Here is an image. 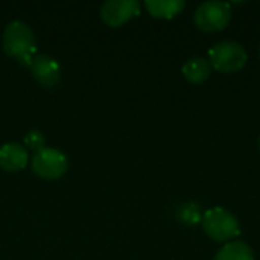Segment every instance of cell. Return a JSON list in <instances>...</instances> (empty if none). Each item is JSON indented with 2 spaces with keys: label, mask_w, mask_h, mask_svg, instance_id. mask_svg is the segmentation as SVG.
Segmentation results:
<instances>
[{
  "label": "cell",
  "mask_w": 260,
  "mask_h": 260,
  "mask_svg": "<svg viewBox=\"0 0 260 260\" xmlns=\"http://www.w3.org/2000/svg\"><path fill=\"white\" fill-rule=\"evenodd\" d=\"M259 56H260V46H259Z\"/></svg>",
  "instance_id": "5bb4252c"
},
{
  "label": "cell",
  "mask_w": 260,
  "mask_h": 260,
  "mask_svg": "<svg viewBox=\"0 0 260 260\" xmlns=\"http://www.w3.org/2000/svg\"><path fill=\"white\" fill-rule=\"evenodd\" d=\"M232 20V5L221 0H207L198 5L193 21L204 32H218L229 26Z\"/></svg>",
  "instance_id": "277c9868"
},
{
  "label": "cell",
  "mask_w": 260,
  "mask_h": 260,
  "mask_svg": "<svg viewBox=\"0 0 260 260\" xmlns=\"http://www.w3.org/2000/svg\"><path fill=\"white\" fill-rule=\"evenodd\" d=\"M3 49L20 62L30 64L37 49L32 29L23 21H11L3 32Z\"/></svg>",
  "instance_id": "6da1fadb"
},
{
  "label": "cell",
  "mask_w": 260,
  "mask_h": 260,
  "mask_svg": "<svg viewBox=\"0 0 260 260\" xmlns=\"http://www.w3.org/2000/svg\"><path fill=\"white\" fill-rule=\"evenodd\" d=\"M181 72H183V76L189 82L201 84L210 76L212 66H210L209 59H206L203 56H195V58H190L184 62Z\"/></svg>",
  "instance_id": "9c48e42d"
},
{
  "label": "cell",
  "mask_w": 260,
  "mask_h": 260,
  "mask_svg": "<svg viewBox=\"0 0 260 260\" xmlns=\"http://www.w3.org/2000/svg\"><path fill=\"white\" fill-rule=\"evenodd\" d=\"M32 171L43 178H58L67 171V158L56 149L44 148L35 152L32 158Z\"/></svg>",
  "instance_id": "5b68a950"
},
{
  "label": "cell",
  "mask_w": 260,
  "mask_h": 260,
  "mask_svg": "<svg viewBox=\"0 0 260 260\" xmlns=\"http://www.w3.org/2000/svg\"><path fill=\"white\" fill-rule=\"evenodd\" d=\"M34 78L44 87H53L61 76L59 64L49 55H35L29 64Z\"/></svg>",
  "instance_id": "52a82bcc"
},
{
  "label": "cell",
  "mask_w": 260,
  "mask_h": 260,
  "mask_svg": "<svg viewBox=\"0 0 260 260\" xmlns=\"http://www.w3.org/2000/svg\"><path fill=\"white\" fill-rule=\"evenodd\" d=\"M259 148H260V139H259Z\"/></svg>",
  "instance_id": "9a60e30c"
},
{
  "label": "cell",
  "mask_w": 260,
  "mask_h": 260,
  "mask_svg": "<svg viewBox=\"0 0 260 260\" xmlns=\"http://www.w3.org/2000/svg\"><path fill=\"white\" fill-rule=\"evenodd\" d=\"M215 260H254V253L244 241H232L216 253Z\"/></svg>",
  "instance_id": "8fae6325"
},
{
  "label": "cell",
  "mask_w": 260,
  "mask_h": 260,
  "mask_svg": "<svg viewBox=\"0 0 260 260\" xmlns=\"http://www.w3.org/2000/svg\"><path fill=\"white\" fill-rule=\"evenodd\" d=\"M27 163V152L18 143H5L0 148V168L9 172L20 171Z\"/></svg>",
  "instance_id": "ba28073f"
},
{
  "label": "cell",
  "mask_w": 260,
  "mask_h": 260,
  "mask_svg": "<svg viewBox=\"0 0 260 260\" xmlns=\"http://www.w3.org/2000/svg\"><path fill=\"white\" fill-rule=\"evenodd\" d=\"M24 143L30 149H34L35 152L44 149V137H43V134L40 131H30V133H27V136L24 137Z\"/></svg>",
  "instance_id": "4fadbf2b"
},
{
  "label": "cell",
  "mask_w": 260,
  "mask_h": 260,
  "mask_svg": "<svg viewBox=\"0 0 260 260\" xmlns=\"http://www.w3.org/2000/svg\"><path fill=\"white\" fill-rule=\"evenodd\" d=\"M140 14V3L137 0H110L102 5V20L110 26H120L129 18Z\"/></svg>",
  "instance_id": "8992f818"
},
{
  "label": "cell",
  "mask_w": 260,
  "mask_h": 260,
  "mask_svg": "<svg viewBox=\"0 0 260 260\" xmlns=\"http://www.w3.org/2000/svg\"><path fill=\"white\" fill-rule=\"evenodd\" d=\"M201 224L207 236L219 242L232 241L241 233L238 218L224 207H213L204 212Z\"/></svg>",
  "instance_id": "3957f363"
},
{
  "label": "cell",
  "mask_w": 260,
  "mask_h": 260,
  "mask_svg": "<svg viewBox=\"0 0 260 260\" xmlns=\"http://www.w3.org/2000/svg\"><path fill=\"white\" fill-rule=\"evenodd\" d=\"M178 218H180L181 222H184L187 225L198 224L203 219L201 212H200V206L195 204V203H192V201L180 206V209H178Z\"/></svg>",
  "instance_id": "7c38bea8"
},
{
  "label": "cell",
  "mask_w": 260,
  "mask_h": 260,
  "mask_svg": "<svg viewBox=\"0 0 260 260\" xmlns=\"http://www.w3.org/2000/svg\"><path fill=\"white\" fill-rule=\"evenodd\" d=\"M248 59V53L245 47L232 40L219 41L209 50V62L210 66L222 73H233L241 70Z\"/></svg>",
  "instance_id": "7a4b0ae2"
},
{
  "label": "cell",
  "mask_w": 260,
  "mask_h": 260,
  "mask_svg": "<svg viewBox=\"0 0 260 260\" xmlns=\"http://www.w3.org/2000/svg\"><path fill=\"white\" fill-rule=\"evenodd\" d=\"M145 6L152 17L172 18L184 9L186 3L183 0H148Z\"/></svg>",
  "instance_id": "30bf717a"
}]
</instances>
